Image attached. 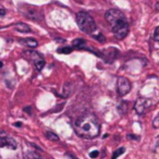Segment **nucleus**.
I'll use <instances>...</instances> for the list:
<instances>
[{
  "label": "nucleus",
  "instance_id": "ddd939ff",
  "mask_svg": "<svg viewBox=\"0 0 159 159\" xmlns=\"http://www.w3.org/2000/svg\"><path fill=\"white\" fill-rule=\"evenodd\" d=\"M25 45H27L29 47H36L37 46V42L33 38H26V39L23 40Z\"/></svg>",
  "mask_w": 159,
  "mask_h": 159
},
{
  "label": "nucleus",
  "instance_id": "a211bd4d",
  "mask_svg": "<svg viewBox=\"0 0 159 159\" xmlns=\"http://www.w3.org/2000/svg\"><path fill=\"white\" fill-rule=\"evenodd\" d=\"M152 126H154L155 129L159 128V116H157V117L154 119V121H152Z\"/></svg>",
  "mask_w": 159,
  "mask_h": 159
},
{
  "label": "nucleus",
  "instance_id": "20e7f679",
  "mask_svg": "<svg viewBox=\"0 0 159 159\" xmlns=\"http://www.w3.org/2000/svg\"><path fill=\"white\" fill-rule=\"evenodd\" d=\"M20 10L26 16V18L31 19L33 21H40L44 18V13L38 7L34 6H23V8H20Z\"/></svg>",
  "mask_w": 159,
  "mask_h": 159
},
{
  "label": "nucleus",
  "instance_id": "f3484780",
  "mask_svg": "<svg viewBox=\"0 0 159 159\" xmlns=\"http://www.w3.org/2000/svg\"><path fill=\"white\" fill-rule=\"evenodd\" d=\"M154 38H155V40H156V42L159 44V26H158V27H156V30H155Z\"/></svg>",
  "mask_w": 159,
  "mask_h": 159
},
{
  "label": "nucleus",
  "instance_id": "412c9836",
  "mask_svg": "<svg viewBox=\"0 0 159 159\" xmlns=\"http://www.w3.org/2000/svg\"><path fill=\"white\" fill-rule=\"evenodd\" d=\"M6 13H7V11L5 9H0V16H5Z\"/></svg>",
  "mask_w": 159,
  "mask_h": 159
},
{
  "label": "nucleus",
  "instance_id": "f03ea898",
  "mask_svg": "<svg viewBox=\"0 0 159 159\" xmlns=\"http://www.w3.org/2000/svg\"><path fill=\"white\" fill-rule=\"evenodd\" d=\"M76 23L80 30L86 34H92L96 30V23L89 13L81 11L76 14Z\"/></svg>",
  "mask_w": 159,
  "mask_h": 159
},
{
  "label": "nucleus",
  "instance_id": "0eeeda50",
  "mask_svg": "<svg viewBox=\"0 0 159 159\" xmlns=\"http://www.w3.org/2000/svg\"><path fill=\"white\" fill-rule=\"evenodd\" d=\"M117 86H118V93H119L120 96L126 95V94L130 93V91H131V82L126 77H123V76L119 77V79H118Z\"/></svg>",
  "mask_w": 159,
  "mask_h": 159
},
{
  "label": "nucleus",
  "instance_id": "9d476101",
  "mask_svg": "<svg viewBox=\"0 0 159 159\" xmlns=\"http://www.w3.org/2000/svg\"><path fill=\"white\" fill-rule=\"evenodd\" d=\"M72 45H73V47L76 49H83V48H85V46H86V43H85V40L82 39V38H77V39L73 40Z\"/></svg>",
  "mask_w": 159,
  "mask_h": 159
},
{
  "label": "nucleus",
  "instance_id": "39448f33",
  "mask_svg": "<svg viewBox=\"0 0 159 159\" xmlns=\"http://www.w3.org/2000/svg\"><path fill=\"white\" fill-rule=\"evenodd\" d=\"M105 19H106V21L109 23V24L113 25L115 23L119 22V21L123 20V19H126V18H125V16H124L123 12L120 11V10L110 9L106 12V14H105Z\"/></svg>",
  "mask_w": 159,
  "mask_h": 159
},
{
  "label": "nucleus",
  "instance_id": "6ab92c4d",
  "mask_svg": "<svg viewBox=\"0 0 159 159\" xmlns=\"http://www.w3.org/2000/svg\"><path fill=\"white\" fill-rule=\"evenodd\" d=\"M98 154H99V152H98L97 150H94V152H92L91 154H89V156H91L92 158H96V157L98 156Z\"/></svg>",
  "mask_w": 159,
  "mask_h": 159
},
{
  "label": "nucleus",
  "instance_id": "1a4fd4ad",
  "mask_svg": "<svg viewBox=\"0 0 159 159\" xmlns=\"http://www.w3.org/2000/svg\"><path fill=\"white\" fill-rule=\"evenodd\" d=\"M31 56H32V59H33V62H34V64H35L36 69H37L38 71H40L45 66V61H44V59H43V57L39 53L36 52V51L32 52Z\"/></svg>",
  "mask_w": 159,
  "mask_h": 159
},
{
  "label": "nucleus",
  "instance_id": "9b49d317",
  "mask_svg": "<svg viewBox=\"0 0 159 159\" xmlns=\"http://www.w3.org/2000/svg\"><path fill=\"white\" fill-rule=\"evenodd\" d=\"M24 159H43V158H42V156H40L39 154H37L36 152L29 150V152H25Z\"/></svg>",
  "mask_w": 159,
  "mask_h": 159
},
{
  "label": "nucleus",
  "instance_id": "7ed1b4c3",
  "mask_svg": "<svg viewBox=\"0 0 159 159\" xmlns=\"http://www.w3.org/2000/svg\"><path fill=\"white\" fill-rule=\"evenodd\" d=\"M111 30H112L113 34H115L116 38L118 39H123L126 37V35L129 34V23L126 21V19L119 21V22L115 23L113 25H111Z\"/></svg>",
  "mask_w": 159,
  "mask_h": 159
},
{
  "label": "nucleus",
  "instance_id": "b1692460",
  "mask_svg": "<svg viewBox=\"0 0 159 159\" xmlns=\"http://www.w3.org/2000/svg\"><path fill=\"white\" fill-rule=\"evenodd\" d=\"M2 66H3V63L2 62H0V68H2Z\"/></svg>",
  "mask_w": 159,
  "mask_h": 159
},
{
  "label": "nucleus",
  "instance_id": "f8f14e48",
  "mask_svg": "<svg viewBox=\"0 0 159 159\" xmlns=\"http://www.w3.org/2000/svg\"><path fill=\"white\" fill-rule=\"evenodd\" d=\"M16 30L21 33H25V32H31V29H30L29 25L24 24V23H19V24L16 25Z\"/></svg>",
  "mask_w": 159,
  "mask_h": 159
},
{
  "label": "nucleus",
  "instance_id": "4468645a",
  "mask_svg": "<svg viewBox=\"0 0 159 159\" xmlns=\"http://www.w3.org/2000/svg\"><path fill=\"white\" fill-rule=\"evenodd\" d=\"M46 136H47V139H50V141H55V142L59 141V137L52 132H46Z\"/></svg>",
  "mask_w": 159,
  "mask_h": 159
},
{
  "label": "nucleus",
  "instance_id": "423d86ee",
  "mask_svg": "<svg viewBox=\"0 0 159 159\" xmlns=\"http://www.w3.org/2000/svg\"><path fill=\"white\" fill-rule=\"evenodd\" d=\"M0 147H8L10 149H16V142L9 134L3 131H0Z\"/></svg>",
  "mask_w": 159,
  "mask_h": 159
},
{
  "label": "nucleus",
  "instance_id": "5701e85b",
  "mask_svg": "<svg viewBox=\"0 0 159 159\" xmlns=\"http://www.w3.org/2000/svg\"><path fill=\"white\" fill-rule=\"evenodd\" d=\"M156 9H157V10H158V11H159V2H158V3H157V5H156Z\"/></svg>",
  "mask_w": 159,
  "mask_h": 159
},
{
  "label": "nucleus",
  "instance_id": "4be33fe9",
  "mask_svg": "<svg viewBox=\"0 0 159 159\" xmlns=\"http://www.w3.org/2000/svg\"><path fill=\"white\" fill-rule=\"evenodd\" d=\"M14 125H16V126H21V123H20V122H18V123H16Z\"/></svg>",
  "mask_w": 159,
  "mask_h": 159
},
{
  "label": "nucleus",
  "instance_id": "6e6552de",
  "mask_svg": "<svg viewBox=\"0 0 159 159\" xmlns=\"http://www.w3.org/2000/svg\"><path fill=\"white\" fill-rule=\"evenodd\" d=\"M150 106H152L150 100L145 99V98H139V99H137L136 102H135L134 108L139 115H143L147 109L150 108Z\"/></svg>",
  "mask_w": 159,
  "mask_h": 159
},
{
  "label": "nucleus",
  "instance_id": "f257e3e1",
  "mask_svg": "<svg viewBox=\"0 0 159 159\" xmlns=\"http://www.w3.org/2000/svg\"><path fill=\"white\" fill-rule=\"evenodd\" d=\"M74 130L79 136L83 139H94L100 132V123L98 119L92 113H87L76 119Z\"/></svg>",
  "mask_w": 159,
  "mask_h": 159
},
{
  "label": "nucleus",
  "instance_id": "aec40b11",
  "mask_svg": "<svg viewBox=\"0 0 159 159\" xmlns=\"http://www.w3.org/2000/svg\"><path fill=\"white\" fill-rule=\"evenodd\" d=\"M96 39H99V42H102V43H104L105 42V37L102 35V34H99V36H96Z\"/></svg>",
  "mask_w": 159,
  "mask_h": 159
},
{
  "label": "nucleus",
  "instance_id": "2eb2a0df",
  "mask_svg": "<svg viewBox=\"0 0 159 159\" xmlns=\"http://www.w3.org/2000/svg\"><path fill=\"white\" fill-rule=\"evenodd\" d=\"M124 150H125V148H123V147H121V148H119V149H117L115 152H113V156H112V158H111V159H117L118 157L120 156V155L123 154Z\"/></svg>",
  "mask_w": 159,
  "mask_h": 159
},
{
  "label": "nucleus",
  "instance_id": "dca6fc26",
  "mask_svg": "<svg viewBox=\"0 0 159 159\" xmlns=\"http://www.w3.org/2000/svg\"><path fill=\"white\" fill-rule=\"evenodd\" d=\"M58 52H59V53H66V55H68V53L72 52V49L69 48V47H64V48H59V49H58Z\"/></svg>",
  "mask_w": 159,
  "mask_h": 159
}]
</instances>
